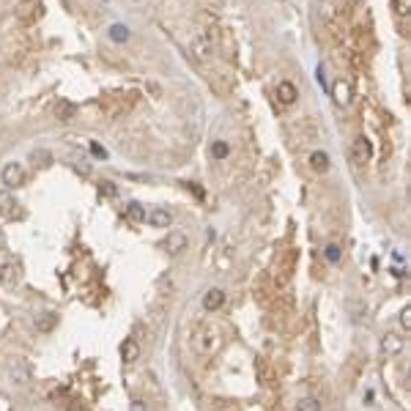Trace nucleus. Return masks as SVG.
Returning <instances> with one entry per match:
<instances>
[{
  "mask_svg": "<svg viewBox=\"0 0 411 411\" xmlns=\"http://www.w3.org/2000/svg\"><path fill=\"white\" fill-rule=\"evenodd\" d=\"M406 348V340L400 338V334H395V332H389V334H384L381 338V343H379V351H381V356H397Z\"/></svg>",
  "mask_w": 411,
  "mask_h": 411,
  "instance_id": "obj_5",
  "label": "nucleus"
},
{
  "mask_svg": "<svg viewBox=\"0 0 411 411\" xmlns=\"http://www.w3.org/2000/svg\"><path fill=\"white\" fill-rule=\"evenodd\" d=\"M296 411H321V400H315V397H299L296 400Z\"/></svg>",
  "mask_w": 411,
  "mask_h": 411,
  "instance_id": "obj_20",
  "label": "nucleus"
},
{
  "mask_svg": "<svg viewBox=\"0 0 411 411\" xmlns=\"http://www.w3.org/2000/svg\"><path fill=\"white\" fill-rule=\"evenodd\" d=\"M370 140L365 137H354V143H351V162H354V167H365L367 162H370Z\"/></svg>",
  "mask_w": 411,
  "mask_h": 411,
  "instance_id": "obj_6",
  "label": "nucleus"
},
{
  "mask_svg": "<svg viewBox=\"0 0 411 411\" xmlns=\"http://www.w3.org/2000/svg\"><path fill=\"white\" fill-rule=\"evenodd\" d=\"M121 356H124L126 365H134V362L140 359V343L134 338H126L124 343H121Z\"/></svg>",
  "mask_w": 411,
  "mask_h": 411,
  "instance_id": "obj_12",
  "label": "nucleus"
},
{
  "mask_svg": "<svg viewBox=\"0 0 411 411\" xmlns=\"http://www.w3.org/2000/svg\"><path fill=\"white\" fill-rule=\"evenodd\" d=\"M17 14H19V19H25V22H36V19L42 17V3H39V0H25Z\"/></svg>",
  "mask_w": 411,
  "mask_h": 411,
  "instance_id": "obj_11",
  "label": "nucleus"
},
{
  "mask_svg": "<svg viewBox=\"0 0 411 411\" xmlns=\"http://www.w3.org/2000/svg\"><path fill=\"white\" fill-rule=\"evenodd\" d=\"M6 376H9L11 384H17V387H28L33 381V367L28 359H22V356H11L9 365H6Z\"/></svg>",
  "mask_w": 411,
  "mask_h": 411,
  "instance_id": "obj_1",
  "label": "nucleus"
},
{
  "mask_svg": "<svg viewBox=\"0 0 411 411\" xmlns=\"http://www.w3.org/2000/svg\"><path fill=\"white\" fill-rule=\"evenodd\" d=\"M165 247H167V252L176 258V255H181L186 247H190V236L181 233V231H173V233H167V244Z\"/></svg>",
  "mask_w": 411,
  "mask_h": 411,
  "instance_id": "obj_8",
  "label": "nucleus"
},
{
  "mask_svg": "<svg viewBox=\"0 0 411 411\" xmlns=\"http://www.w3.org/2000/svg\"><path fill=\"white\" fill-rule=\"evenodd\" d=\"M91 154H93V157H107V151H104V148L102 145H99V143H91Z\"/></svg>",
  "mask_w": 411,
  "mask_h": 411,
  "instance_id": "obj_27",
  "label": "nucleus"
},
{
  "mask_svg": "<svg viewBox=\"0 0 411 411\" xmlns=\"http://www.w3.org/2000/svg\"><path fill=\"white\" fill-rule=\"evenodd\" d=\"M126 219L143 222V219H145V208L140 206V203H129V206H126Z\"/></svg>",
  "mask_w": 411,
  "mask_h": 411,
  "instance_id": "obj_21",
  "label": "nucleus"
},
{
  "mask_svg": "<svg viewBox=\"0 0 411 411\" xmlns=\"http://www.w3.org/2000/svg\"><path fill=\"white\" fill-rule=\"evenodd\" d=\"M55 329H58V315L55 313H44L36 318V332L50 334V332H55Z\"/></svg>",
  "mask_w": 411,
  "mask_h": 411,
  "instance_id": "obj_16",
  "label": "nucleus"
},
{
  "mask_svg": "<svg viewBox=\"0 0 411 411\" xmlns=\"http://www.w3.org/2000/svg\"><path fill=\"white\" fill-rule=\"evenodd\" d=\"M225 305V291L222 288H211V291L203 293V310L206 313H214V310H219Z\"/></svg>",
  "mask_w": 411,
  "mask_h": 411,
  "instance_id": "obj_10",
  "label": "nucleus"
},
{
  "mask_svg": "<svg viewBox=\"0 0 411 411\" xmlns=\"http://www.w3.org/2000/svg\"><path fill=\"white\" fill-rule=\"evenodd\" d=\"M323 255H326L329 264H338V260L343 258V252H340V247H338V244H329L326 250H323Z\"/></svg>",
  "mask_w": 411,
  "mask_h": 411,
  "instance_id": "obj_24",
  "label": "nucleus"
},
{
  "mask_svg": "<svg viewBox=\"0 0 411 411\" xmlns=\"http://www.w3.org/2000/svg\"><path fill=\"white\" fill-rule=\"evenodd\" d=\"M332 99H334V104H340V107L351 104V85H348L343 77L332 83Z\"/></svg>",
  "mask_w": 411,
  "mask_h": 411,
  "instance_id": "obj_9",
  "label": "nucleus"
},
{
  "mask_svg": "<svg viewBox=\"0 0 411 411\" xmlns=\"http://www.w3.org/2000/svg\"><path fill=\"white\" fill-rule=\"evenodd\" d=\"M99 192H102L104 198H116V195H118V190H116L113 181H102V184H99Z\"/></svg>",
  "mask_w": 411,
  "mask_h": 411,
  "instance_id": "obj_25",
  "label": "nucleus"
},
{
  "mask_svg": "<svg viewBox=\"0 0 411 411\" xmlns=\"http://www.w3.org/2000/svg\"><path fill=\"white\" fill-rule=\"evenodd\" d=\"M192 346L198 348L200 354H211V348H214V332H211V326H206V323L195 326V332H192Z\"/></svg>",
  "mask_w": 411,
  "mask_h": 411,
  "instance_id": "obj_3",
  "label": "nucleus"
},
{
  "mask_svg": "<svg viewBox=\"0 0 411 411\" xmlns=\"http://www.w3.org/2000/svg\"><path fill=\"white\" fill-rule=\"evenodd\" d=\"M408 9H411V0H395L397 17H408Z\"/></svg>",
  "mask_w": 411,
  "mask_h": 411,
  "instance_id": "obj_26",
  "label": "nucleus"
},
{
  "mask_svg": "<svg viewBox=\"0 0 411 411\" xmlns=\"http://www.w3.org/2000/svg\"><path fill=\"white\" fill-rule=\"evenodd\" d=\"M110 39H113L116 44L129 42V28H126V25H113V28H110Z\"/></svg>",
  "mask_w": 411,
  "mask_h": 411,
  "instance_id": "obj_19",
  "label": "nucleus"
},
{
  "mask_svg": "<svg viewBox=\"0 0 411 411\" xmlns=\"http://www.w3.org/2000/svg\"><path fill=\"white\" fill-rule=\"evenodd\" d=\"M400 323H403V326H406V329L411 326V310H408V307H406V310H403V313H400Z\"/></svg>",
  "mask_w": 411,
  "mask_h": 411,
  "instance_id": "obj_28",
  "label": "nucleus"
},
{
  "mask_svg": "<svg viewBox=\"0 0 411 411\" xmlns=\"http://www.w3.org/2000/svg\"><path fill=\"white\" fill-rule=\"evenodd\" d=\"M310 167L315 173H326L329 170V154L326 151H313L310 154Z\"/></svg>",
  "mask_w": 411,
  "mask_h": 411,
  "instance_id": "obj_17",
  "label": "nucleus"
},
{
  "mask_svg": "<svg viewBox=\"0 0 411 411\" xmlns=\"http://www.w3.org/2000/svg\"><path fill=\"white\" fill-rule=\"evenodd\" d=\"M3 247H6V239H3V233H0V250H3Z\"/></svg>",
  "mask_w": 411,
  "mask_h": 411,
  "instance_id": "obj_30",
  "label": "nucleus"
},
{
  "mask_svg": "<svg viewBox=\"0 0 411 411\" xmlns=\"http://www.w3.org/2000/svg\"><path fill=\"white\" fill-rule=\"evenodd\" d=\"M19 282H22V266L14 264V260L0 264V285L14 291V288H19Z\"/></svg>",
  "mask_w": 411,
  "mask_h": 411,
  "instance_id": "obj_2",
  "label": "nucleus"
},
{
  "mask_svg": "<svg viewBox=\"0 0 411 411\" xmlns=\"http://www.w3.org/2000/svg\"><path fill=\"white\" fill-rule=\"evenodd\" d=\"M17 214V200L9 190H0V217H14Z\"/></svg>",
  "mask_w": 411,
  "mask_h": 411,
  "instance_id": "obj_15",
  "label": "nucleus"
},
{
  "mask_svg": "<svg viewBox=\"0 0 411 411\" xmlns=\"http://www.w3.org/2000/svg\"><path fill=\"white\" fill-rule=\"evenodd\" d=\"M3 184L9 186V190L25 184V167L19 165V162H9V165L3 167Z\"/></svg>",
  "mask_w": 411,
  "mask_h": 411,
  "instance_id": "obj_7",
  "label": "nucleus"
},
{
  "mask_svg": "<svg viewBox=\"0 0 411 411\" xmlns=\"http://www.w3.org/2000/svg\"><path fill=\"white\" fill-rule=\"evenodd\" d=\"M74 113H77V107H74L71 102H66V99H60V102L55 104V116H58V121H71Z\"/></svg>",
  "mask_w": 411,
  "mask_h": 411,
  "instance_id": "obj_18",
  "label": "nucleus"
},
{
  "mask_svg": "<svg viewBox=\"0 0 411 411\" xmlns=\"http://www.w3.org/2000/svg\"><path fill=\"white\" fill-rule=\"evenodd\" d=\"M148 222H151L154 228H170L173 225V214L167 211V208H151Z\"/></svg>",
  "mask_w": 411,
  "mask_h": 411,
  "instance_id": "obj_14",
  "label": "nucleus"
},
{
  "mask_svg": "<svg viewBox=\"0 0 411 411\" xmlns=\"http://www.w3.org/2000/svg\"><path fill=\"white\" fill-rule=\"evenodd\" d=\"M228 154H231V145H228V143H222V140L211 143V157H214V159H225Z\"/></svg>",
  "mask_w": 411,
  "mask_h": 411,
  "instance_id": "obj_23",
  "label": "nucleus"
},
{
  "mask_svg": "<svg viewBox=\"0 0 411 411\" xmlns=\"http://www.w3.org/2000/svg\"><path fill=\"white\" fill-rule=\"evenodd\" d=\"M296 96H299V91H296L293 83H288V80H282V83H277V99L282 104H293Z\"/></svg>",
  "mask_w": 411,
  "mask_h": 411,
  "instance_id": "obj_13",
  "label": "nucleus"
},
{
  "mask_svg": "<svg viewBox=\"0 0 411 411\" xmlns=\"http://www.w3.org/2000/svg\"><path fill=\"white\" fill-rule=\"evenodd\" d=\"M190 50L195 52V58L198 60H211V52H214V47H211V39L206 36V33H192V39H190Z\"/></svg>",
  "mask_w": 411,
  "mask_h": 411,
  "instance_id": "obj_4",
  "label": "nucleus"
},
{
  "mask_svg": "<svg viewBox=\"0 0 411 411\" xmlns=\"http://www.w3.org/2000/svg\"><path fill=\"white\" fill-rule=\"evenodd\" d=\"M132 411H148L143 400H132Z\"/></svg>",
  "mask_w": 411,
  "mask_h": 411,
  "instance_id": "obj_29",
  "label": "nucleus"
},
{
  "mask_svg": "<svg viewBox=\"0 0 411 411\" xmlns=\"http://www.w3.org/2000/svg\"><path fill=\"white\" fill-rule=\"evenodd\" d=\"M30 159H33V165H39V167H50L52 154H50V151H44V148H39V151H33V154H30Z\"/></svg>",
  "mask_w": 411,
  "mask_h": 411,
  "instance_id": "obj_22",
  "label": "nucleus"
}]
</instances>
